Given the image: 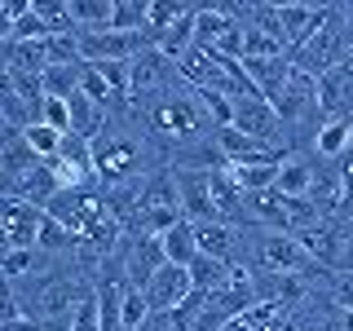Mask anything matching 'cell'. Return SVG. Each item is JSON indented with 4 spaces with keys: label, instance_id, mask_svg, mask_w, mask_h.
<instances>
[{
    "label": "cell",
    "instance_id": "cell-1",
    "mask_svg": "<svg viewBox=\"0 0 353 331\" xmlns=\"http://www.w3.org/2000/svg\"><path fill=\"white\" fill-rule=\"evenodd\" d=\"M176 84H181V71H176V62L159 49H141L137 58L128 62V102L132 106L150 102V97L168 93Z\"/></svg>",
    "mask_w": 353,
    "mask_h": 331
},
{
    "label": "cell",
    "instance_id": "cell-2",
    "mask_svg": "<svg viewBox=\"0 0 353 331\" xmlns=\"http://www.w3.org/2000/svg\"><path fill=\"white\" fill-rule=\"evenodd\" d=\"M172 185L176 199H181V212L185 221H221L216 203H212V168H190V163H172Z\"/></svg>",
    "mask_w": 353,
    "mask_h": 331
},
{
    "label": "cell",
    "instance_id": "cell-3",
    "mask_svg": "<svg viewBox=\"0 0 353 331\" xmlns=\"http://www.w3.org/2000/svg\"><path fill=\"white\" fill-rule=\"evenodd\" d=\"M256 261L265 265V274H314V270H323V265L309 261V252L296 243V234H283V230H261Z\"/></svg>",
    "mask_w": 353,
    "mask_h": 331
},
{
    "label": "cell",
    "instance_id": "cell-4",
    "mask_svg": "<svg viewBox=\"0 0 353 331\" xmlns=\"http://www.w3.org/2000/svg\"><path fill=\"white\" fill-rule=\"evenodd\" d=\"M44 225V208L27 203V199L5 194L0 199V234H5V248H36Z\"/></svg>",
    "mask_w": 353,
    "mask_h": 331
},
{
    "label": "cell",
    "instance_id": "cell-5",
    "mask_svg": "<svg viewBox=\"0 0 353 331\" xmlns=\"http://www.w3.org/2000/svg\"><path fill=\"white\" fill-rule=\"evenodd\" d=\"M234 128L248 132V137H256V141H265V146H279V150H283V141H279L283 119H279V110L265 102L261 93L234 97Z\"/></svg>",
    "mask_w": 353,
    "mask_h": 331
},
{
    "label": "cell",
    "instance_id": "cell-6",
    "mask_svg": "<svg viewBox=\"0 0 353 331\" xmlns=\"http://www.w3.org/2000/svg\"><path fill=\"white\" fill-rule=\"evenodd\" d=\"M119 257H124L128 287H137V292H146V283L163 270V265H168V257H163V243L150 239V234H132L124 248H119Z\"/></svg>",
    "mask_w": 353,
    "mask_h": 331
},
{
    "label": "cell",
    "instance_id": "cell-7",
    "mask_svg": "<svg viewBox=\"0 0 353 331\" xmlns=\"http://www.w3.org/2000/svg\"><path fill=\"white\" fill-rule=\"evenodd\" d=\"M190 292H194V279H190L185 265H163V270L146 283V301H150L154 314H172V309H181L185 301H190Z\"/></svg>",
    "mask_w": 353,
    "mask_h": 331
},
{
    "label": "cell",
    "instance_id": "cell-8",
    "mask_svg": "<svg viewBox=\"0 0 353 331\" xmlns=\"http://www.w3.org/2000/svg\"><path fill=\"white\" fill-rule=\"evenodd\" d=\"M216 150L225 163H283L292 150H279V146H265V141L248 137L239 128H216Z\"/></svg>",
    "mask_w": 353,
    "mask_h": 331
},
{
    "label": "cell",
    "instance_id": "cell-9",
    "mask_svg": "<svg viewBox=\"0 0 353 331\" xmlns=\"http://www.w3.org/2000/svg\"><path fill=\"white\" fill-rule=\"evenodd\" d=\"M194 239H199V257L239 265V252H243V230L239 225H230V221H199Z\"/></svg>",
    "mask_w": 353,
    "mask_h": 331
},
{
    "label": "cell",
    "instance_id": "cell-10",
    "mask_svg": "<svg viewBox=\"0 0 353 331\" xmlns=\"http://www.w3.org/2000/svg\"><path fill=\"white\" fill-rule=\"evenodd\" d=\"M318 110H323V124L327 119H353V75L345 66L318 75Z\"/></svg>",
    "mask_w": 353,
    "mask_h": 331
},
{
    "label": "cell",
    "instance_id": "cell-11",
    "mask_svg": "<svg viewBox=\"0 0 353 331\" xmlns=\"http://www.w3.org/2000/svg\"><path fill=\"white\" fill-rule=\"evenodd\" d=\"M40 163L44 159L31 150V141H27L22 128H5V132H0V181H14V177L40 168Z\"/></svg>",
    "mask_w": 353,
    "mask_h": 331
},
{
    "label": "cell",
    "instance_id": "cell-12",
    "mask_svg": "<svg viewBox=\"0 0 353 331\" xmlns=\"http://www.w3.org/2000/svg\"><path fill=\"white\" fill-rule=\"evenodd\" d=\"M234 27H239L234 5H194V36L203 49H216Z\"/></svg>",
    "mask_w": 353,
    "mask_h": 331
},
{
    "label": "cell",
    "instance_id": "cell-13",
    "mask_svg": "<svg viewBox=\"0 0 353 331\" xmlns=\"http://www.w3.org/2000/svg\"><path fill=\"white\" fill-rule=\"evenodd\" d=\"M314 163L318 154H287L283 168H279V194L287 199H309V190H314Z\"/></svg>",
    "mask_w": 353,
    "mask_h": 331
},
{
    "label": "cell",
    "instance_id": "cell-14",
    "mask_svg": "<svg viewBox=\"0 0 353 331\" xmlns=\"http://www.w3.org/2000/svg\"><path fill=\"white\" fill-rule=\"evenodd\" d=\"M49 265H53V257H49V252H40V248H5V257H0V274H5L9 287H18L27 274L49 270Z\"/></svg>",
    "mask_w": 353,
    "mask_h": 331
},
{
    "label": "cell",
    "instance_id": "cell-15",
    "mask_svg": "<svg viewBox=\"0 0 353 331\" xmlns=\"http://www.w3.org/2000/svg\"><path fill=\"white\" fill-rule=\"evenodd\" d=\"M234 185L243 194H265V190H279V168L283 163H225Z\"/></svg>",
    "mask_w": 353,
    "mask_h": 331
},
{
    "label": "cell",
    "instance_id": "cell-16",
    "mask_svg": "<svg viewBox=\"0 0 353 331\" xmlns=\"http://www.w3.org/2000/svg\"><path fill=\"white\" fill-rule=\"evenodd\" d=\"M349 141H353V119H327L314 132V154L318 159H345Z\"/></svg>",
    "mask_w": 353,
    "mask_h": 331
},
{
    "label": "cell",
    "instance_id": "cell-17",
    "mask_svg": "<svg viewBox=\"0 0 353 331\" xmlns=\"http://www.w3.org/2000/svg\"><path fill=\"white\" fill-rule=\"evenodd\" d=\"M163 243V257H168V265H190L199 261V239H194V221H181V225H172L168 234L159 239Z\"/></svg>",
    "mask_w": 353,
    "mask_h": 331
},
{
    "label": "cell",
    "instance_id": "cell-18",
    "mask_svg": "<svg viewBox=\"0 0 353 331\" xmlns=\"http://www.w3.org/2000/svg\"><path fill=\"white\" fill-rule=\"evenodd\" d=\"M71 18H75V36L80 31H110L115 0H71Z\"/></svg>",
    "mask_w": 353,
    "mask_h": 331
},
{
    "label": "cell",
    "instance_id": "cell-19",
    "mask_svg": "<svg viewBox=\"0 0 353 331\" xmlns=\"http://www.w3.org/2000/svg\"><path fill=\"white\" fill-rule=\"evenodd\" d=\"M80 243H84L80 234H71L62 221H53L49 212H44V225H40V239H36L40 252H49V257H66V252H75Z\"/></svg>",
    "mask_w": 353,
    "mask_h": 331
},
{
    "label": "cell",
    "instance_id": "cell-20",
    "mask_svg": "<svg viewBox=\"0 0 353 331\" xmlns=\"http://www.w3.org/2000/svg\"><path fill=\"white\" fill-rule=\"evenodd\" d=\"M146 14H150V0H115V18H110V31L146 36Z\"/></svg>",
    "mask_w": 353,
    "mask_h": 331
},
{
    "label": "cell",
    "instance_id": "cell-21",
    "mask_svg": "<svg viewBox=\"0 0 353 331\" xmlns=\"http://www.w3.org/2000/svg\"><path fill=\"white\" fill-rule=\"evenodd\" d=\"M190 279H194V292L216 296L221 287L230 283V265H225V261H212V257H199V261L190 265Z\"/></svg>",
    "mask_w": 353,
    "mask_h": 331
},
{
    "label": "cell",
    "instance_id": "cell-22",
    "mask_svg": "<svg viewBox=\"0 0 353 331\" xmlns=\"http://www.w3.org/2000/svg\"><path fill=\"white\" fill-rule=\"evenodd\" d=\"M58 159H62V163H71V168L93 172V141L80 137V132H66V137H62V150H58Z\"/></svg>",
    "mask_w": 353,
    "mask_h": 331
},
{
    "label": "cell",
    "instance_id": "cell-23",
    "mask_svg": "<svg viewBox=\"0 0 353 331\" xmlns=\"http://www.w3.org/2000/svg\"><path fill=\"white\" fill-rule=\"evenodd\" d=\"M154 314L150 301H146V292H137V287H128V296H124V314H119V331H141V323Z\"/></svg>",
    "mask_w": 353,
    "mask_h": 331
},
{
    "label": "cell",
    "instance_id": "cell-24",
    "mask_svg": "<svg viewBox=\"0 0 353 331\" xmlns=\"http://www.w3.org/2000/svg\"><path fill=\"white\" fill-rule=\"evenodd\" d=\"M327 301L336 305V314L353 309V270H331L327 274Z\"/></svg>",
    "mask_w": 353,
    "mask_h": 331
},
{
    "label": "cell",
    "instance_id": "cell-25",
    "mask_svg": "<svg viewBox=\"0 0 353 331\" xmlns=\"http://www.w3.org/2000/svg\"><path fill=\"white\" fill-rule=\"evenodd\" d=\"M22 132H27L31 150H36L40 159H58V150H62V132H58V128H49V124H31V128H22Z\"/></svg>",
    "mask_w": 353,
    "mask_h": 331
},
{
    "label": "cell",
    "instance_id": "cell-26",
    "mask_svg": "<svg viewBox=\"0 0 353 331\" xmlns=\"http://www.w3.org/2000/svg\"><path fill=\"white\" fill-rule=\"evenodd\" d=\"M40 124L58 128L62 137H66V132H71V102H66V97H44V110H40Z\"/></svg>",
    "mask_w": 353,
    "mask_h": 331
},
{
    "label": "cell",
    "instance_id": "cell-27",
    "mask_svg": "<svg viewBox=\"0 0 353 331\" xmlns=\"http://www.w3.org/2000/svg\"><path fill=\"white\" fill-rule=\"evenodd\" d=\"M71 331H102V309H97V292L84 296L80 309L71 314Z\"/></svg>",
    "mask_w": 353,
    "mask_h": 331
},
{
    "label": "cell",
    "instance_id": "cell-28",
    "mask_svg": "<svg viewBox=\"0 0 353 331\" xmlns=\"http://www.w3.org/2000/svg\"><path fill=\"white\" fill-rule=\"evenodd\" d=\"M0 331H44V323H40V318H31V314H14V318L0 323Z\"/></svg>",
    "mask_w": 353,
    "mask_h": 331
},
{
    "label": "cell",
    "instance_id": "cell-29",
    "mask_svg": "<svg viewBox=\"0 0 353 331\" xmlns=\"http://www.w3.org/2000/svg\"><path fill=\"white\" fill-rule=\"evenodd\" d=\"M141 331H181V327H176L172 314H150L146 323H141Z\"/></svg>",
    "mask_w": 353,
    "mask_h": 331
},
{
    "label": "cell",
    "instance_id": "cell-30",
    "mask_svg": "<svg viewBox=\"0 0 353 331\" xmlns=\"http://www.w3.org/2000/svg\"><path fill=\"white\" fill-rule=\"evenodd\" d=\"M340 177H345V203H353V150L340 159Z\"/></svg>",
    "mask_w": 353,
    "mask_h": 331
},
{
    "label": "cell",
    "instance_id": "cell-31",
    "mask_svg": "<svg viewBox=\"0 0 353 331\" xmlns=\"http://www.w3.org/2000/svg\"><path fill=\"white\" fill-rule=\"evenodd\" d=\"M349 150H353V141H349Z\"/></svg>",
    "mask_w": 353,
    "mask_h": 331
}]
</instances>
